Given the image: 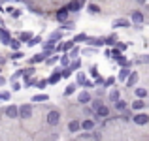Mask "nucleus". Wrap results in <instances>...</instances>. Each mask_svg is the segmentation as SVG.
I'll use <instances>...</instances> for the list:
<instances>
[{"instance_id":"nucleus-8","label":"nucleus","mask_w":149,"mask_h":141,"mask_svg":"<svg viewBox=\"0 0 149 141\" xmlns=\"http://www.w3.org/2000/svg\"><path fill=\"white\" fill-rule=\"evenodd\" d=\"M96 117H98V119H108L109 117V109L106 107V105H100V107L96 109Z\"/></svg>"},{"instance_id":"nucleus-31","label":"nucleus","mask_w":149,"mask_h":141,"mask_svg":"<svg viewBox=\"0 0 149 141\" xmlns=\"http://www.w3.org/2000/svg\"><path fill=\"white\" fill-rule=\"evenodd\" d=\"M74 92H76V85H68V87H66V91H64L66 96H70V94H74Z\"/></svg>"},{"instance_id":"nucleus-24","label":"nucleus","mask_w":149,"mask_h":141,"mask_svg":"<svg viewBox=\"0 0 149 141\" xmlns=\"http://www.w3.org/2000/svg\"><path fill=\"white\" fill-rule=\"evenodd\" d=\"M10 47L13 51H19V47H21V40H13V38H11V41H10Z\"/></svg>"},{"instance_id":"nucleus-6","label":"nucleus","mask_w":149,"mask_h":141,"mask_svg":"<svg viewBox=\"0 0 149 141\" xmlns=\"http://www.w3.org/2000/svg\"><path fill=\"white\" fill-rule=\"evenodd\" d=\"M42 47H44V53L47 55V57L53 53V51H57V47H55V41H51V40H49V41H44V44H42Z\"/></svg>"},{"instance_id":"nucleus-22","label":"nucleus","mask_w":149,"mask_h":141,"mask_svg":"<svg viewBox=\"0 0 149 141\" xmlns=\"http://www.w3.org/2000/svg\"><path fill=\"white\" fill-rule=\"evenodd\" d=\"M104 41H106L108 45H115V44H117V34H111V36H108Z\"/></svg>"},{"instance_id":"nucleus-29","label":"nucleus","mask_w":149,"mask_h":141,"mask_svg":"<svg viewBox=\"0 0 149 141\" xmlns=\"http://www.w3.org/2000/svg\"><path fill=\"white\" fill-rule=\"evenodd\" d=\"M10 98H11V94L8 92V91H2V92H0V102H6V100H10Z\"/></svg>"},{"instance_id":"nucleus-16","label":"nucleus","mask_w":149,"mask_h":141,"mask_svg":"<svg viewBox=\"0 0 149 141\" xmlns=\"http://www.w3.org/2000/svg\"><path fill=\"white\" fill-rule=\"evenodd\" d=\"M72 47H74V41H64V44L57 45V51H68V49H72Z\"/></svg>"},{"instance_id":"nucleus-17","label":"nucleus","mask_w":149,"mask_h":141,"mask_svg":"<svg viewBox=\"0 0 149 141\" xmlns=\"http://www.w3.org/2000/svg\"><path fill=\"white\" fill-rule=\"evenodd\" d=\"M132 21H134V23H142L143 21L142 11H132Z\"/></svg>"},{"instance_id":"nucleus-50","label":"nucleus","mask_w":149,"mask_h":141,"mask_svg":"<svg viewBox=\"0 0 149 141\" xmlns=\"http://www.w3.org/2000/svg\"><path fill=\"white\" fill-rule=\"evenodd\" d=\"M2 62H4V57H0V64H2Z\"/></svg>"},{"instance_id":"nucleus-25","label":"nucleus","mask_w":149,"mask_h":141,"mask_svg":"<svg viewBox=\"0 0 149 141\" xmlns=\"http://www.w3.org/2000/svg\"><path fill=\"white\" fill-rule=\"evenodd\" d=\"M143 107H146V104L142 102V98L136 100V102H132V109H143Z\"/></svg>"},{"instance_id":"nucleus-32","label":"nucleus","mask_w":149,"mask_h":141,"mask_svg":"<svg viewBox=\"0 0 149 141\" xmlns=\"http://www.w3.org/2000/svg\"><path fill=\"white\" fill-rule=\"evenodd\" d=\"M136 96H138V98H146L147 91H146V88H136Z\"/></svg>"},{"instance_id":"nucleus-5","label":"nucleus","mask_w":149,"mask_h":141,"mask_svg":"<svg viewBox=\"0 0 149 141\" xmlns=\"http://www.w3.org/2000/svg\"><path fill=\"white\" fill-rule=\"evenodd\" d=\"M68 8H61V10L57 11V21L58 23H64V21H68Z\"/></svg>"},{"instance_id":"nucleus-51","label":"nucleus","mask_w":149,"mask_h":141,"mask_svg":"<svg viewBox=\"0 0 149 141\" xmlns=\"http://www.w3.org/2000/svg\"><path fill=\"white\" fill-rule=\"evenodd\" d=\"M8 2H19V0H8Z\"/></svg>"},{"instance_id":"nucleus-9","label":"nucleus","mask_w":149,"mask_h":141,"mask_svg":"<svg viewBox=\"0 0 149 141\" xmlns=\"http://www.w3.org/2000/svg\"><path fill=\"white\" fill-rule=\"evenodd\" d=\"M136 83H138V73H136V72H132L130 75L127 77V87H134Z\"/></svg>"},{"instance_id":"nucleus-2","label":"nucleus","mask_w":149,"mask_h":141,"mask_svg":"<svg viewBox=\"0 0 149 141\" xmlns=\"http://www.w3.org/2000/svg\"><path fill=\"white\" fill-rule=\"evenodd\" d=\"M58 120H61V113H58L57 109H53V111L47 113V124L49 126H57Z\"/></svg>"},{"instance_id":"nucleus-13","label":"nucleus","mask_w":149,"mask_h":141,"mask_svg":"<svg viewBox=\"0 0 149 141\" xmlns=\"http://www.w3.org/2000/svg\"><path fill=\"white\" fill-rule=\"evenodd\" d=\"M61 77H62V73H61V72H55L53 75H51L49 79H47V83H49V85H57L58 81H61Z\"/></svg>"},{"instance_id":"nucleus-14","label":"nucleus","mask_w":149,"mask_h":141,"mask_svg":"<svg viewBox=\"0 0 149 141\" xmlns=\"http://www.w3.org/2000/svg\"><path fill=\"white\" fill-rule=\"evenodd\" d=\"M81 128H83V130H89V132H91L93 128H95V120H91V119L83 120V122H81Z\"/></svg>"},{"instance_id":"nucleus-38","label":"nucleus","mask_w":149,"mask_h":141,"mask_svg":"<svg viewBox=\"0 0 149 141\" xmlns=\"http://www.w3.org/2000/svg\"><path fill=\"white\" fill-rule=\"evenodd\" d=\"M77 53H79V47H72V51H70V58H76Z\"/></svg>"},{"instance_id":"nucleus-46","label":"nucleus","mask_w":149,"mask_h":141,"mask_svg":"<svg viewBox=\"0 0 149 141\" xmlns=\"http://www.w3.org/2000/svg\"><path fill=\"white\" fill-rule=\"evenodd\" d=\"M11 58H23V53L21 51H15V53L11 55Z\"/></svg>"},{"instance_id":"nucleus-21","label":"nucleus","mask_w":149,"mask_h":141,"mask_svg":"<svg viewBox=\"0 0 149 141\" xmlns=\"http://www.w3.org/2000/svg\"><path fill=\"white\" fill-rule=\"evenodd\" d=\"M115 109H117V111H125V109H127V102L117 100V102H115Z\"/></svg>"},{"instance_id":"nucleus-10","label":"nucleus","mask_w":149,"mask_h":141,"mask_svg":"<svg viewBox=\"0 0 149 141\" xmlns=\"http://www.w3.org/2000/svg\"><path fill=\"white\" fill-rule=\"evenodd\" d=\"M77 102H79V104H89V102H91V94L87 91H83L79 96H77Z\"/></svg>"},{"instance_id":"nucleus-45","label":"nucleus","mask_w":149,"mask_h":141,"mask_svg":"<svg viewBox=\"0 0 149 141\" xmlns=\"http://www.w3.org/2000/svg\"><path fill=\"white\" fill-rule=\"evenodd\" d=\"M115 49H119V51H125V49H127V44H115Z\"/></svg>"},{"instance_id":"nucleus-44","label":"nucleus","mask_w":149,"mask_h":141,"mask_svg":"<svg viewBox=\"0 0 149 141\" xmlns=\"http://www.w3.org/2000/svg\"><path fill=\"white\" fill-rule=\"evenodd\" d=\"M113 81H115V77H109V79L104 81V87H109V85H113Z\"/></svg>"},{"instance_id":"nucleus-43","label":"nucleus","mask_w":149,"mask_h":141,"mask_svg":"<svg viewBox=\"0 0 149 141\" xmlns=\"http://www.w3.org/2000/svg\"><path fill=\"white\" fill-rule=\"evenodd\" d=\"M100 105H102V102H100V100H95V102H93V105H91V107H93V109L96 111V109H98Z\"/></svg>"},{"instance_id":"nucleus-18","label":"nucleus","mask_w":149,"mask_h":141,"mask_svg":"<svg viewBox=\"0 0 149 141\" xmlns=\"http://www.w3.org/2000/svg\"><path fill=\"white\" fill-rule=\"evenodd\" d=\"M113 26H130V21H127V19H117L115 23H113Z\"/></svg>"},{"instance_id":"nucleus-20","label":"nucleus","mask_w":149,"mask_h":141,"mask_svg":"<svg viewBox=\"0 0 149 141\" xmlns=\"http://www.w3.org/2000/svg\"><path fill=\"white\" fill-rule=\"evenodd\" d=\"M17 36H19V40H21V41H29L30 38H32V32H19Z\"/></svg>"},{"instance_id":"nucleus-1","label":"nucleus","mask_w":149,"mask_h":141,"mask_svg":"<svg viewBox=\"0 0 149 141\" xmlns=\"http://www.w3.org/2000/svg\"><path fill=\"white\" fill-rule=\"evenodd\" d=\"M32 105L30 104H23V105H19V117L21 119H30L32 117Z\"/></svg>"},{"instance_id":"nucleus-52","label":"nucleus","mask_w":149,"mask_h":141,"mask_svg":"<svg viewBox=\"0 0 149 141\" xmlns=\"http://www.w3.org/2000/svg\"><path fill=\"white\" fill-rule=\"evenodd\" d=\"M136 2H142V4H143V2H146V0H136Z\"/></svg>"},{"instance_id":"nucleus-55","label":"nucleus","mask_w":149,"mask_h":141,"mask_svg":"<svg viewBox=\"0 0 149 141\" xmlns=\"http://www.w3.org/2000/svg\"><path fill=\"white\" fill-rule=\"evenodd\" d=\"M0 70H2V64H0Z\"/></svg>"},{"instance_id":"nucleus-37","label":"nucleus","mask_w":149,"mask_h":141,"mask_svg":"<svg viewBox=\"0 0 149 141\" xmlns=\"http://www.w3.org/2000/svg\"><path fill=\"white\" fill-rule=\"evenodd\" d=\"M61 64L62 66H70V57H66V55H64V57H61Z\"/></svg>"},{"instance_id":"nucleus-53","label":"nucleus","mask_w":149,"mask_h":141,"mask_svg":"<svg viewBox=\"0 0 149 141\" xmlns=\"http://www.w3.org/2000/svg\"><path fill=\"white\" fill-rule=\"evenodd\" d=\"M0 11H4V8H2V6H0Z\"/></svg>"},{"instance_id":"nucleus-4","label":"nucleus","mask_w":149,"mask_h":141,"mask_svg":"<svg viewBox=\"0 0 149 141\" xmlns=\"http://www.w3.org/2000/svg\"><path fill=\"white\" fill-rule=\"evenodd\" d=\"M0 41H2V45H10V41H11V34H10V30H6L4 26L0 28Z\"/></svg>"},{"instance_id":"nucleus-3","label":"nucleus","mask_w":149,"mask_h":141,"mask_svg":"<svg viewBox=\"0 0 149 141\" xmlns=\"http://www.w3.org/2000/svg\"><path fill=\"white\" fill-rule=\"evenodd\" d=\"M4 113H6V117H10V119H17L19 117V107L17 105H8V107L4 109Z\"/></svg>"},{"instance_id":"nucleus-36","label":"nucleus","mask_w":149,"mask_h":141,"mask_svg":"<svg viewBox=\"0 0 149 141\" xmlns=\"http://www.w3.org/2000/svg\"><path fill=\"white\" fill-rule=\"evenodd\" d=\"M47 85H49V83H47V79H42V81H36V87H38V88H45V87H47Z\"/></svg>"},{"instance_id":"nucleus-26","label":"nucleus","mask_w":149,"mask_h":141,"mask_svg":"<svg viewBox=\"0 0 149 141\" xmlns=\"http://www.w3.org/2000/svg\"><path fill=\"white\" fill-rule=\"evenodd\" d=\"M61 38H62V32H61V30H57V32H53V34L49 36V40H51V41H58Z\"/></svg>"},{"instance_id":"nucleus-40","label":"nucleus","mask_w":149,"mask_h":141,"mask_svg":"<svg viewBox=\"0 0 149 141\" xmlns=\"http://www.w3.org/2000/svg\"><path fill=\"white\" fill-rule=\"evenodd\" d=\"M89 11H91V13H98V6H96V4H91V6H89Z\"/></svg>"},{"instance_id":"nucleus-11","label":"nucleus","mask_w":149,"mask_h":141,"mask_svg":"<svg viewBox=\"0 0 149 141\" xmlns=\"http://www.w3.org/2000/svg\"><path fill=\"white\" fill-rule=\"evenodd\" d=\"M66 8H68V11H79L81 10V2H79V0H72Z\"/></svg>"},{"instance_id":"nucleus-49","label":"nucleus","mask_w":149,"mask_h":141,"mask_svg":"<svg viewBox=\"0 0 149 141\" xmlns=\"http://www.w3.org/2000/svg\"><path fill=\"white\" fill-rule=\"evenodd\" d=\"M2 85H6V79H4V77L0 75V87H2Z\"/></svg>"},{"instance_id":"nucleus-19","label":"nucleus","mask_w":149,"mask_h":141,"mask_svg":"<svg viewBox=\"0 0 149 141\" xmlns=\"http://www.w3.org/2000/svg\"><path fill=\"white\" fill-rule=\"evenodd\" d=\"M119 96H121L119 88H113V91L109 92V100H111V102H117V100H119Z\"/></svg>"},{"instance_id":"nucleus-7","label":"nucleus","mask_w":149,"mask_h":141,"mask_svg":"<svg viewBox=\"0 0 149 141\" xmlns=\"http://www.w3.org/2000/svg\"><path fill=\"white\" fill-rule=\"evenodd\" d=\"M147 122H149V117L143 115V113H140V115L134 117V124H138V126H143V124H147Z\"/></svg>"},{"instance_id":"nucleus-54","label":"nucleus","mask_w":149,"mask_h":141,"mask_svg":"<svg viewBox=\"0 0 149 141\" xmlns=\"http://www.w3.org/2000/svg\"><path fill=\"white\" fill-rule=\"evenodd\" d=\"M2 23H4V21H2V19H0V25H2Z\"/></svg>"},{"instance_id":"nucleus-48","label":"nucleus","mask_w":149,"mask_h":141,"mask_svg":"<svg viewBox=\"0 0 149 141\" xmlns=\"http://www.w3.org/2000/svg\"><path fill=\"white\" fill-rule=\"evenodd\" d=\"M11 15H13V17H15V19H17V17H19V15H21V11H19V10H13V11H11Z\"/></svg>"},{"instance_id":"nucleus-39","label":"nucleus","mask_w":149,"mask_h":141,"mask_svg":"<svg viewBox=\"0 0 149 141\" xmlns=\"http://www.w3.org/2000/svg\"><path fill=\"white\" fill-rule=\"evenodd\" d=\"M138 62H140V64H147V62H149V55H143V57H140Z\"/></svg>"},{"instance_id":"nucleus-23","label":"nucleus","mask_w":149,"mask_h":141,"mask_svg":"<svg viewBox=\"0 0 149 141\" xmlns=\"http://www.w3.org/2000/svg\"><path fill=\"white\" fill-rule=\"evenodd\" d=\"M49 96L47 94H38V96H32V102H47Z\"/></svg>"},{"instance_id":"nucleus-30","label":"nucleus","mask_w":149,"mask_h":141,"mask_svg":"<svg viewBox=\"0 0 149 141\" xmlns=\"http://www.w3.org/2000/svg\"><path fill=\"white\" fill-rule=\"evenodd\" d=\"M79 66H81V62L77 60V58H74V60L70 62V68H72V70H79Z\"/></svg>"},{"instance_id":"nucleus-28","label":"nucleus","mask_w":149,"mask_h":141,"mask_svg":"<svg viewBox=\"0 0 149 141\" xmlns=\"http://www.w3.org/2000/svg\"><path fill=\"white\" fill-rule=\"evenodd\" d=\"M128 75H130V72H128V68H125V70H121V73H119V79H121V81H125Z\"/></svg>"},{"instance_id":"nucleus-27","label":"nucleus","mask_w":149,"mask_h":141,"mask_svg":"<svg viewBox=\"0 0 149 141\" xmlns=\"http://www.w3.org/2000/svg\"><path fill=\"white\" fill-rule=\"evenodd\" d=\"M85 81H87L85 73H83V72H79V73H77V85H81V87H83V85H85Z\"/></svg>"},{"instance_id":"nucleus-12","label":"nucleus","mask_w":149,"mask_h":141,"mask_svg":"<svg viewBox=\"0 0 149 141\" xmlns=\"http://www.w3.org/2000/svg\"><path fill=\"white\" fill-rule=\"evenodd\" d=\"M79 128H81V122H77V120H70L68 122V130L72 132V134H76Z\"/></svg>"},{"instance_id":"nucleus-35","label":"nucleus","mask_w":149,"mask_h":141,"mask_svg":"<svg viewBox=\"0 0 149 141\" xmlns=\"http://www.w3.org/2000/svg\"><path fill=\"white\" fill-rule=\"evenodd\" d=\"M32 73H34V68H26V70H23V77H25V79H26V77H30Z\"/></svg>"},{"instance_id":"nucleus-47","label":"nucleus","mask_w":149,"mask_h":141,"mask_svg":"<svg viewBox=\"0 0 149 141\" xmlns=\"http://www.w3.org/2000/svg\"><path fill=\"white\" fill-rule=\"evenodd\" d=\"M11 88H13V91H21V85H19V83H13V85H11Z\"/></svg>"},{"instance_id":"nucleus-42","label":"nucleus","mask_w":149,"mask_h":141,"mask_svg":"<svg viewBox=\"0 0 149 141\" xmlns=\"http://www.w3.org/2000/svg\"><path fill=\"white\" fill-rule=\"evenodd\" d=\"M57 60H61V58H58V57H51V58H47L45 62H47V66H49V64H55Z\"/></svg>"},{"instance_id":"nucleus-33","label":"nucleus","mask_w":149,"mask_h":141,"mask_svg":"<svg viewBox=\"0 0 149 141\" xmlns=\"http://www.w3.org/2000/svg\"><path fill=\"white\" fill-rule=\"evenodd\" d=\"M87 34H77V36L76 38H74V41H87Z\"/></svg>"},{"instance_id":"nucleus-34","label":"nucleus","mask_w":149,"mask_h":141,"mask_svg":"<svg viewBox=\"0 0 149 141\" xmlns=\"http://www.w3.org/2000/svg\"><path fill=\"white\" fill-rule=\"evenodd\" d=\"M40 41H42V38H38V36H36V38H30V40H29V41H26V44H29L30 47H32V45H36V44H40Z\"/></svg>"},{"instance_id":"nucleus-41","label":"nucleus","mask_w":149,"mask_h":141,"mask_svg":"<svg viewBox=\"0 0 149 141\" xmlns=\"http://www.w3.org/2000/svg\"><path fill=\"white\" fill-rule=\"evenodd\" d=\"M115 58H117V62H119L121 66H127V58H125V57H121V55H119V57H115Z\"/></svg>"},{"instance_id":"nucleus-15","label":"nucleus","mask_w":149,"mask_h":141,"mask_svg":"<svg viewBox=\"0 0 149 141\" xmlns=\"http://www.w3.org/2000/svg\"><path fill=\"white\" fill-rule=\"evenodd\" d=\"M45 57H47V55H45V53H38V55H34V57L30 58V62H32V64H38V62L45 60Z\"/></svg>"}]
</instances>
